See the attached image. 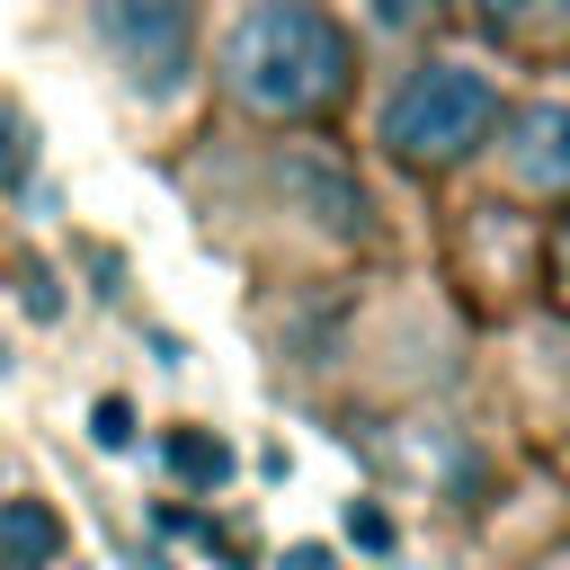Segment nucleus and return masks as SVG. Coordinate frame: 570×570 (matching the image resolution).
<instances>
[{"label": "nucleus", "mask_w": 570, "mask_h": 570, "mask_svg": "<svg viewBox=\"0 0 570 570\" xmlns=\"http://www.w3.org/2000/svg\"><path fill=\"white\" fill-rule=\"evenodd\" d=\"M561 276H570V232H561Z\"/></svg>", "instance_id": "obj_14"}, {"label": "nucleus", "mask_w": 570, "mask_h": 570, "mask_svg": "<svg viewBox=\"0 0 570 570\" xmlns=\"http://www.w3.org/2000/svg\"><path fill=\"white\" fill-rule=\"evenodd\" d=\"M276 570H330V552H321V543H294V552H285Z\"/></svg>", "instance_id": "obj_13"}, {"label": "nucleus", "mask_w": 570, "mask_h": 570, "mask_svg": "<svg viewBox=\"0 0 570 570\" xmlns=\"http://www.w3.org/2000/svg\"><path fill=\"white\" fill-rule=\"evenodd\" d=\"M552 9H570V0H481V18H490V27H543Z\"/></svg>", "instance_id": "obj_8"}, {"label": "nucleus", "mask_w": 570, "mask_h": 570, "mask_svg": "<svg viewBox=\"0 0 570 570\" xmlns=\"http://www.w3.org/2000/svg\"><path fill=\"white\" fill-rule=\"evenodd\" d=\"M160 463H169L187 490H223V481H232V445H223V436H205V428L160 436Z\"/></svg>", "instance_id": "obj_7"}, {"label": "nucleus", "mask_w": 570, "mask_h": 570, "mask_svg": "<svg viewBox=\"0 0 570 570\" xmlns=\"http://www.w3.org/2000/svg\"><path fill=\"white\" fill-rule=\"evenodd\" d=\"M62 552V517L36 499H0V570H45Z\"/></svg>", "instance_id": "obj_6"}, {"label": "nucleus", "mask_w": 570, "mask_h": 570, "mask_svg": "<svg viewBox=\"0 0 570 570\" xmlns=\"http://www.w3.org/2000/svg\"><path fill=\"white\" fill-rule=\"evenodd\" d=\"M89 436H98V445H134V410H125V401H98V410H89Z\"/></svg>", "instance_id": "obj_9"}, {"label": "nucleus", "mask_w": 570, "mask_h": 570, "mask_svg": "<svg viewBox=\"0 0 570 570\" xmlns=\"http://www.w3.org/2000/svg\"><path fill=\"white\" fill-rule=\"evenodd\" d=\"M18 169H27V134H18V125H0V178H18Z\"/></svg>", "instance_id": "obj_12"}, {"label": "nucleus", "mask_w": 570, "mask_h": 570, "mask_svg": "<svg viewBox=\"0 0 570 570\" xmlns=\"http://www.w3.org/2000/svg\"><path fill=\"white\" fill-rule=\"evenodd\" d=\"M98 45L125 62L134 89L169 98L196 62V9L187 0H98Z\"/></svg>", "instance_id": "obj_3"}, {"label": "nucleus", "mask_w": 570, "mask_h": 570, "mask_svg": "<svg viewBox=\"0 0 570 570\" xmlns=\"http://www.w3.org/2000/svg\"><path fill=\"white\" fill-rule=\"evenodd\" d=\"M508 169L525 187H570V98H534L508 125Z\"/></svg>", "instance_id": "obj_5"}, {"label": "nucleus", "mask_w": 570, "mask_h": 570, "mask_svg": "<svg viewBox=\"0 0 570 570\" xmlns=\"http://www.w3.org/2000/svg\"><path fill=\"white\" fill-rule=\"evenodd\" d=\"M490 116H499V89H490L472 62H428V71H410V80L392 89L383 142H392L401 160H463V151L490 134Z\"/></svg>", "instance_id": "obj_2"}, {"label": "nucleus", "mask_w": 570, "mask_h": 570, "mask_svg": "<svg viewBox=\"0 0 570 570\" xmlns=\"http://www.w3.org/2000/svg\"><path fill=\"white\" fill-rule=\"evenodd\" d=\"M276 187H285V205H303L330 240H356V232H365V187H356L338 160H321V151H285V160H276Z\"/></svg>", "instance_id": "obj_4"}, {"label": "nucleus", "mask_w": 570, "mask_h": 570, "mask_svg": "<svg viewBox=\"0 0 570 570\" xmlns=\"http://www.w3.org/2000/svg\"><path fill=\"white\" fill-rule=\"evenodd\" d=\"M0 365H9V356H0Z\"/></svg>", "instance_id": "obj_15"}, {"label": "nucleus", "mask_w": 570, "mask_h": 570, "mask_svg": "<svg viewBox=\"0 0 570 570\" xmlns=\"http://www.w3.org/2000/svg\"><path fill=\"white\" fill-rule=\"evenodd\" d=\"M428 9H436V0H374V18H383V27H419Z\"/></svg>", "instance_id": "obj_11"}, {"label": "nucleus", "mask_w": 570, "mask_h": 570, "mask_svg": "<svg viewBox=\"0 0 570 570\" xmlns=\"http://www.w3.org/2000/svg\"><path fill=\"white\" fill-rule=\"evenodd\" d=\"M223 80L258 116H312L347 89V36L312 0H249L223 36Z\"/></svg>", "instance_id": "obj_1"}, {"label": "nucleus", "mask_w": 570, "mask_h": 570, "mask_svg": "<svg viewBox=\"0 0 570 570\" xmlns=\"http://www.w3.org/2000/svg\"><path fill=\"white\" fill-rule=\"evenodd\" d=\"M347 534H356L365 552H383V543H392V517H383V508H347Z\"/></svg>", "instance_id": "obj_10"}]
</instances>
